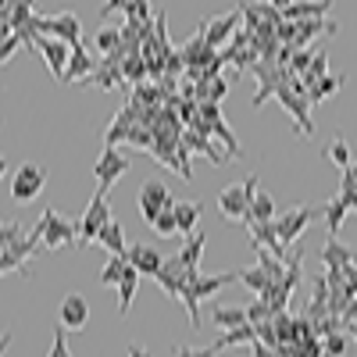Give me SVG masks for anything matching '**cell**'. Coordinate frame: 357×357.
Returning a JSON list of instances; mask_svg holds the SVG:
<instances>
[{"label":"cell","instance_id":"e0dca14e","mask_svg":"<svg viewBox=\"0 0 357 357\" xmlns=\"http://www.w3.org/2000/svg\"><path fill=\"white\" fill-rule=\"evenodd\" d=\"M247 240L254 247H264V250H272L275 257L286 261V247L279 243V225L275 222H247Z\"/></svg>","mask_w":357,"mask_h":357},{"label":"cell","instance_id":"2e32d148","mask_svg":"<svg viewBox=\"0 0 357 357\" xmlns=\"http://www.w3.org/2000/svg\"><path fill=\"white\" fill-rule=\"evenodd\" d=\"M57 321H61L65 329H72V333H82L86 321H89V304H86V296L68 293L65 301H61V307H57Z\"/></svg>","mask_w":357,"mask_h":357},{"label":"cell","instance_id":"d4e9b609","mask_svg":"<svg viewBox=\"0 0 357 357\" xmlns=\"http://www.w3.org/2000/svg\"><path fill=\"white\" fill-rule=\"evenodd\" d=\"M93 57L86 54V47L79 43V47H72V57H68V68H65V82H82V79H89L93 75Z\"/></svg>","mask_w":357,"mask_h":357},{"label":"cell","instance_id":"f5cc1de1","mask_svg":"<svg viewBox=\"0 0 357 357\" xmlns=\"http://www.w3.org/2000/svg\"><path fill=\"white\" fill-rule=\"evenodd\" d=\"M129 357H151V350H146V347H136V343H132V347H129Z\"/></svg>","mask_w":357,"mask_h":357},{"label":"cell","instance_id":"e575fe53","mask_svg":"<svg viewBox=\"0 0 357 357\" xmlns=\"http://www.w3.org/2000/svg\"><path fill=\"white\" fill-rule=\"evenodd\" d=\"M126 268H129V261L126 257H107V264L100 268V282L104 286H118V282H122V275H126Z\"/></svg>","mask_w":357,"mask_h":357},{"label":"cell","instance_id":"ab89813d","mask_svg":"<svg viewBox=\"0 0 357 357\" xmlns=\"http://www.w3.org/2000/svg\"><path fill=\"white\" fill-rule=\"evenodd\" d=\"M272 318H275V311L268 307V301L254 296V301H250V307H247V321H250V325H261V321H272Z\"/></svg>","mask_w":357,"mask_h":357},{"label":"cell","instance_id":"277c9868","mask_svg":"<svg viewBox=\"0 0 357 357\" xmlns=\"http://www.w3.org/2000/svg\"><path fill=\"white\" fill-rule=\"evenodd\" d=\"M111 190L97 186V193L89 197V207L82 211L79 218V247H89V243H97V232L111 222Z\"/></svg>","mask_w":357,"mask_h":357},{"label":"cell","instance_id":"74e56055","mask_svg":"<svg viewBox=\"0 0 357 357\" xmlns=\"http://www.w3.org/2000/svg\"><path fill=\"white\" fill-rule=\"evenodd\" d=\"M321 75H329V54H325V50L314 54V61H311V68L301 75V82H304V86H314Z\"/></svg>","mask_w":357,"mask_h":357},{"label":"cell","instance_id":"816d5d0a","mask_svg":"<svg viewBox=\"0 0 357 357\" xmlns=\"http://www.w3.org/2000/svg\"><path fill=\"white\" fill-rule=\"evenodd\" d=\"M340 318H343V325H354V321H357V296H354V301L347 304V311H343Z\"/></svg>","mask_w":357,"mask_h":357},{"label":"cell","instance_id":"7c38bea8","mask_svg":"<svg viewBox=\"0 0 357 357\" xmlns=\"http://www.w3.org/2000/svg\"><path fill=\"white\" fill-rule=\"evenodd\" d=\"M129 168H132V161H129L122 151H118V146H104V154H100L97 165H93V178H97V186L111 190Z\"/></svg>","mask_w":357,"mask_h":357},{"label":"cell","instance_id":"bcb514c9","mask_svg":"<svg viewBox=\"0 0 357 357\" xmlns=\"http://www.w3.org/2000/svg\"><path fill=\"white\" fill-rule=\"evenodd\" d=\"M22 47V36L15 33V36H8V40H0V65H8L11 57H15V50Z\"/></svg>","mask_w":357,"mask_h":357},{"label":"cell","instance_id":"f35d334b","mask_svg":"<svg viewBox=\"0 0 357 357\" xmlns=\"http://www.w3.org/2000/svg\"><path fill=\"white\" fill-rule=\"evenodd\" d=\"M211 139H222V143H225V151H229V158H240V139H236V136L229 132V126H225V118H222V122H215V126H211Z\"/></svg>","mask_w":357,"mask_h":357},{"label":"cell","instance_id":"d590c367","mask_svg":"<svg viewBox=\"0 0 357 357\" xmlns=\"http://www.w3.org/2000/svg\"><path fill=\"white\" fill-rule=\"evenodd\" d=\"M143 75H151V68H146V61H143V54H129L126 61H122V79L139 86Z\"/></svg>","mask_w":357,"mask_h":357},{"label":"cell","instance_id":"6f0895ef","mask_svg":"<svg viewBox=\"0 0 357 357\" xmlns=\"http://www.w3.org/2000/svg\"><path fill=\"white\" fill-rule=\"evenodd\" d=\"M4 175H8V158L0 154V178H4Z\"/></svg>","mask_w":357,"mask_h":357},{"label":"cell","instance_id":"4dcf8cb0","mask_svg":"<svg viewBox=\"0 0 357 357\" xmlns=\"http://www.w3.org/2000/svg\"><path fill=\"white\" fill-rule=\"evenodd\" d=\"M204 247H207V236L204 232H190L183 250H178V257H183L186 268H200V257H204Z\"/></svg>","mask_w":357,"mask_h":357},{"label":"cell","instance_id":"cb8c5ba5","mask_svg":"<svg viewBox=\"0 0 357 357\" xmlns=\"http://www.w3.org/2000/svg\"><path fill=\"white\" fill-rule=\"evenodd\" d=\"M97 243L107 250V254H114V257H126V250H129V243H126V229L122 225H118L114 218L97 232Z\"/></svg>","mask_w":357,"mask_h":357},{"label":"cell","instance_id":"4fadbf2b","mask_svg":"<svg viewBox=\"0 0 357 357\" xmlns=\"http://www.w3.org/2000/svg\"><path fill=\"white\" fill-rule=\"evenodd\" d=\"M36 250H43V243H40V236H36V232H25L22 240H15L4 254H0V279H4L8 272H18L25 261H33Z\"/></svg>","mask_w":357,"mask_h":357},{"label":"cell","instance_id":"5b68a950","mask_svg":"<svg viewBox=\"0 0 357 357\" xmlns=\"http://www.w3.org/2000/svg\"><path fill=\"white\" fill-rule=\"evenodd\" d=\"M257 190H261V186H257V172H250V175H247V183L222 190V197H218V211H222V218L247 222V215H250V204H254Z\"/></svg>","mask_w":357,"mask_h":357},{"label":"cell","instance_id":"f6af8a7d","mask_svg":"<svg viewBox=\"0 0 357 357\" xmlns=\"http://www.w3.org/2000/svg\"><path fill=\"white\" fill-rule=\"evenodd\" d=\"M47 357H72L68 354V343H65V325H57V329H54V343H50V354Z\"/></svg>","mask_w":357,"mask_h":357},{"label":"cell","instance_id":"c3c4849f","mask_svg":"<svg viewBox=\"0 0 357 357\" xmlns=\"http://www.w3.org/2000/svg\"><path fill=\"white\" fill-rule=\"evenodd\" d=\"M15 36V25H11V11H0V40Z\"/></svg>","mask_w":357,"mask_h":357},{"label":"cell","instance_id":"52a82bcc","mask_svg":"<svg viewBox=\"0 0 357 357\" xmlns=\"http://www.w3.org/2000/svg\"><path fill=\"white\" fill-rule=\"evenodd\" d=\"M36 33L40 36H54V40H65L68 47H79L82 40V22H79V15H72V11H57V15H50V18H43V15H36Z\"/></svg>","mask_w":357,"mask_h":357},{"label":"cell","instance_id":"60d3db41","mask_svg":"<svg viewBox=\"0 0 357 357\" xmlns=\"http://www.w3.org/2000/svg\"><path fill=\"white\" fill-rule=\"evenodd\" d=\"M325 154H329V161H336L340 168H350V146H347V139H333L329 146H325Z\"/></svg>","mask_w":357,"mask_h":357},{"label":"cell","instance_id":"83f0119b","mask_svg":"<svg viewBox=\"0 0 357 357\" xmlns=\"http://www.w3.org/2000/svg\"><path fill=\"white\" fill-rule=\"evenodd\" d=\"M136 289H139V272L129 264V268H126V275H122V282H118V314H129Z\"/></svg>","mask_w":357,"mask_h":357},{"label":"cell","instance_id":"681fc988","mask_svg":"<svg viewBox=\"0 0 357 357\" xmlns=\"http://www.w3.org/2000/svg\"><path fill=\"white\" fill-rule=\"evenodd\" d=\"M343 279H347V286H350V293H354V296H357V261H354V264H347V268H343Z\"/></svg>","mask_w":357,"mask_h":357},{"label":"cell","instance_id":"f907efd6","mask_svg":"<svg viewBox=\"0 0 357 357\" xmlns=\"http://www.w3.org/2000/svg\"><path fill=\"white\" fill-rule=\"evenodd\" d=\"M129 0H104V8H100V18H107L111 11H126Z\"/></svg>","mask_w":357,"mask_h":357},{"label":"cell","instance_id":"9c48e42d","mask_svg":"<svg viewBox=\"0 0 357 357\" xmlns=\"http://www.w3.org/2000/svg\"><path fill=\"white\" fill-rule=\"evenodd\" d=\"M240 22H243V11L236 8V11L218 15V18H204L197 33L207 40V47H211V50H222V47H229V40L236 36V25H240Z\"/></svg>","mask_w":357,"mask_h":357},{"label":"cell","instance_id":"603a6c76","mask_svg":"<svg viewBox=\"0 0 357 357\" xmlns=\"http://www.w3.org/2000/svg\"><path fill=\"white\" fill-rule=\"evenodd\" d=\"M354 261H357V254L347 243H340L336 236H325V243H321V264L325 268H347Z\"/></svg>","mask_w":357,"mask_h":357},{"label":"cell","instance_id":"f546056e","mask_svg":"<svg viewBox=\"0 0 357 357\" xmlns=\"http://www.w3.org/2000/svg\"><path fill=\"white\" fill-rule=\"evenodd\" d=\"M211 321L218 325V333H225V329H240V325H247V307H215L211 311Z\"/></svg>","mask_w":357,"mask_h":357},{"label":"cell","instance_id":"7dc6e473","mask_svg":"<svg viewBox=\"0 0 357 357\" xmlns=\"http://www.w3.org/2000/svg\"><path fill=\"white\" fill-rule=\"evenodd\" d=\"M222 350L211 343V347H200V350H190V347H175V357H218Z\"/></svg>","mask_w":357,"mask_h":357},{"label":"cell","instance_id":"8d00e7d4","mask_svg":"<svg viewBox=\"0 0 357 357\" xmlns=\"http://www.w3.org/2000/svg\"><path fill=\"white\" fill-rule=\"evenodd\" d=\"M321 347H325V354H333V357H343L350 347H354V340H350V333L347 329H340V333H329L321 340Z\"/></svg>","mask_w":357,"mask_h":357},{"label":"cell","instance_id":"680465c9","mask_svg":"<svg viewBox=\"0 0 357 357\" xmlns=\"http://www.w3.org/2000/svg\"><path fill=\"white\" fill-rule=\"evenodd\" d=\"M321 357H333V354H321Z\"/></svg>","mask_w":357,"mask_h":357},{"label":"cell","instance_id":"f1b7e54d","mask_svg":"<svg viewBox=\"0 0 357 357\" xmlns=\"http://www.w3.org/2000/svg\"><path fill=\"white\" fill-rule=\"evenodd\" d=\"M175 222H178V232H197V222H200V204L197 200H175Z\"/></svg>","mask_w":357,"mask_h":357},{"label":"cell","instance_id":"d6a6232c","mask_svg":"<svg viewBox=\"0 0 357 357\" xmlns=\"http://www.w3.org/2000/svg\"><path fill=\"white\" fill-rule=\"evenodd\" d=\"M275 218H279V215H275V200L257 190V197H254V204H250L247 222H275ZM247 222H243V225H247Z\"/></svg>","mask_w":357,"mask_h":357},{"label":"cell","instance_id":"8992f818","mask_svg":"<svg viewBox=\"0 0 357 357\" xmlns=\"http://www.w3.org/2000/svg\"><path fill=\"white\" fill-rule=\"evenodd\" d=\"M250 72H254V79H257V93H254V100H250V107H254V111H257V107H264L268 100H272V97L279 93V86H286L289 79H296L289 68L272 65V61H257V65H250Z\"/></svg>","mask_w":357,"mask_h":357},{"label":"cell","instance_id":"1f68e13d","mask_svg":"<svg viewBox=\"0 0 357 357\" xmlns=\"http://www.w3.org/2000/svg\"><path fill=\"white\" fill-rule=\"evenodd\" d=\"M321 207H325V211H321L325 229H329V236H336V232H340V225H343V218H347V211H350V204H347L343 197H336V200L321 204Z\"/></svg>","mask_w":357,"mask_h":357},{"label":"cell","instance_id":"db71d44e","mask_svg":"<svg viewBox=\"0 0 357 357\" xmlns=\"http://www.w3.org/2000/svg\"><path fill=\"white\" fill-rule=\"evenodd\" d=\"M268 4H275L279 11H286V8H293V4H301V0H268Z\"/></svg>","mask_w":357,"mask_h":357},{"label":"cell","instance_id":"7a4b0ae2","mask_svg":"<svg viewBox=\"0 0 357 357\" xmlns=\"http://www.w3.org/2000/svg\"><path fill=\"white\" fill-rule=\"evenodd\" d=\"M275 100H279V104L289 111L296 136H314V122H311V100H307V86L301 82V75L289 79L286 86H279Z\"/></svg>","mask_w":357,"mask_h":357},{"label":"cell","instance_id":"11a10c76","mask_svg":"<svg viewBox=\"0 0 357 357\" xmlns=\"http://www.w3.org/2000/svg\"><path fill=\"white\" fill-rule=\"evenodd\" d=\"M11 347V333H4V336H0V357H4V350Z\"/></svg>","mask_w":357,"mask_h":357},{"label":"cell","instance_id":"9f6ffc18","mask_svg":"<svg viewBox=\"0 0 357 357\" xmlns=\"http://www.w3.org/2000/svg\"><path fill=\"white\" fill-rule=\"evenodd\" d=\"M343 329L350 333V340H354V347H357V321H354V325H343Z\"/></svg>","mask_w":357,"mask_h":357},{"label":"cell","instance_id":"7402d4cb","mask_svg":"<svg viewBox=\"0 0 357 357\" xmlns=\"http://www.w3.org/2000/svg\"><path fill=\"white\" fill-rule=\"evenodd\" d=\"M333 0H301L282 11V22H304V18H329Z\"/></svg>","mask_w":357,"mask_h":357},{"label":"cell","instance_id":"8fae6325","mask_svg":"<svg viewBox=\"0 0 357 357\" xmlns=\"http://www.w3.org/2000/svg\"><path fill=\"white\" fill-rule=\"evenodd\" d=\"M43 186H47V172H43L40 165H18V168H15V178H11V197H15L18 204L36 200Z\"/></svg>","mask_w":357,"mask_h":357},{"label":"cell","instance_id":"5bb4252c","mask_svg":"<svg viewBox=\"0 0 357 357\" xmlns=\"http://www.w3.org/2000/svg\"><path fill=\"white\" fill-rule=\"evenodd\" d=\"M36 50L43 54V61L50 68V75L57 82H65V68H68V57H72V47L65 40H54V36H36Z\"/></svg>","mask_w":357,"mask_h":357},{"label":"cell","instance_id":"44dd1931","mask_svg":"<svg viewBox=\"0 0 357 357\" xmlns=\"http://www.w3.org/2000/svg\"><path fill=\"white\" fill-rule=\"evenodd\" d=\"M132 126H136V114H132V107L126 104L122 111H118V114L111 118V126H107V132H104V146L129 143V132H132Z\"/></svg>","mask_w":357,"mask_h":357},{"label":"cell","instance_id":"3957f363","mask_svg":"<svg viewBox=\"0 0 357 357\" xmlns=\"http://www.w3.org/2000/svg\"><path fill=\"white\" fill-rule=\"evenodd\" d=\"M29 232H36V236H40L43 250H61V247L79 243V225H72L68 218H61V215L54 211V207H43L40 222L29 229Z\"/></svg>","mask_w":357,"mask_h":357},{"label":"cell","instance_id":"ac0fdd59","mask_svg":"<svg viewBox=\"0 0 357 357\" xmlns=\"http://www.w3.org/2000/svg\"><path fill=\"white\" fill-rule=\"evenodd\" d=\"M321 33H340V22L336 18H304V22H296V40L289 43L293 50H304L314 36Z\"/></svg>","mask_w":357,"mask_h":357},{"label":"cell","instance_id":"4316f807","mask_svg":"<svg viewBox=\"0 0 357 357\" xmlns=\"http://www.w3.org/2000/svg\"><path fill=\"white\" fill-rule=\"evenodd\" d=\"M343 82H347V79H343V75H333V72H329V75H321L314 86H307V100H311V104L329 100L333 93H340V89H343Z\"/></svg>","mask_w":357,"mask_h":357},{"label":"cell","instance_id":"9a60e30c","mask_svg":"<svg viewBox=\"0 0 357 357\" xmlns=\"http://www.w3.org/2000/svg\"><path fill=\"white\" fill-rule=\"evenodd\" d=\"M158 286L168 293V296H175V301H178V296H183V289H186V282H190V268L183 264V257H165V264L158 268Z\"/></svg>","mask_w":357,"mask_h":357},{"label":"cell","instance_id":"ffe728a7","mask_svg":"<svg viewBox=\"0 0 357 357\" xmlns=\"http://www.w3.org/2000/svg\"><path fill=\"white\" fill-rule=\"evenodd\" d=\"M122 61H111V57H104V61L93 68V75L82 79L79 86H100V89H114V86H122Z\"/></svg>","mask_w":357,"mask_h":357},{"label":"cell","instance_id":"7bdbcfd3","mask_svg":"<svg viewBox=\"0 0 357 357\" xmlns=\"http://www.w3.org/2000/svg\"><path fill=\"white\" fill-rule=\"evenodd\" d=\"M314 54H318V50H293V57H289V72H293V75H304V72L311 68V61H314Z\"/></svg>","mask_w":357,"mask_h":357},{"label":"cell","instance_id":"484cf974","mask_svg":"<svg viewBox=\"0 0 357 357\" xmlns=\"http://www.w3.org/2000/svg\"><path fill=\"white\" fill-rule=\"evenodd\" d=\"M254 340H257V329L247 321V325H240V329H225V333H218L215 347H218V350H232V347H250Z\"/></svg>","mask_w":357,"mask_h":357},{"label":"cell","instance_id":"836d02e7","mask_svg":"<svg viewBox=\"0 0 357 357\" xmlns=\"http://www.w3.org/2000/svg\"><path fill=\"white\" fill-rule=\"evenodd\" d=\"M240 282L254 293V296H261L268 286H272V279H268V272H264V268L261 264H250V268H243V272H240Z\"/></svg>","mask_w":357,"mask_h":357},{"label":"cell","instance_id":"6da1fadb","mask_svg":"<svg viewBox=\"0 0 357 357\" xmlns=\"http://www.w3.org/2000/svg\"><path fill=\"white\" fill-rule=\"evenodd\" d=\"M232 282H240V272H229V275H200V268H190V282H186V289H183V296H178V301H183L193 329H200V301L222 293V289L232 286Z\"/></svg>","mask_w":357,"mask_h":357},{"label":"cell","instance_id":"ba28073f","mask_svg":"<svg viewBox=\"0 0 357 357\" xmlns=\"http://www.w3.org/2000/svg\"><path fill=\"white\" fill-rule=\"evenodd\" d=\"M321 211L325 207H289V211H282L279 218H275V225H279V243L282 247H293L296 240H301V232L314 222V218H321Z\"/></svg>","mask_w":357,"mask_h":357},{"label":"cell","instance_id":"30bf717a","mask_svg":"<svg viewBox=\"0 0 357 357\" xmlns=\"http://www.w3.org/2000/svg\"><path fill=\"white\" fill-rule=\"evenodd\" d=\"M172 204L175 200H172V190H168L165 178H151V183L139 190V215H143L146 225H154L158 215L165 211V207H172Z\"/></svg>","mask_w":357,"mask_h":357},{"label":"cell","instance_id":"d6986e66","mask_svg":"<svg viewBox=\"0 0 357 357\" xmlns=\"http://www.w3.org/2000/svg\"><path fill=\"white\" fill-rule=\"evenodd\" d=\"M126 261H129V264L136 268L139 275H151V279L158 275V268L165 264V257H161V254H158L154 247H143V243L129 247V250H126Z\"/></svg>","mask_w":357,"mask_h":357},{"label":"cell","instance_id":"b9f144b4","mask_svg":"<svg viewBox=\"0 0 357 357\" xmlns=\"http://www.w3.org/2000/svg\"><path fill=\"white\" fill-rule=\"evenodd\" d=\"M151 229H158L161 236H175V232H178V222H175V204H172V207H165V211L158 215V222H154Z\"/></svg>","mask_w":357,"mask_h":357},{"label":"cell","instance_id":"ee69618b","mask_svg":"<svg viewBox=\"0 0 357 357\" xmlns=\"http://www.w3.org/2000/svg\"><path fill=\"white\" fill-rule=\"evenodd\" d=\"M22 236H25V232H22L18 222H0V250H8L15 240H22Z\"/></svg>","mask_w":357,"mask_h":357}]
</instances>
